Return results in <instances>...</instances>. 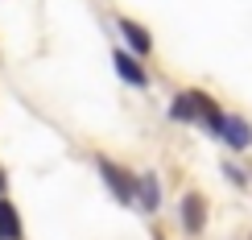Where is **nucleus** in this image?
Returning a JSON list of instances; mask_svg holds the SVG:
<instances>
[{
    "mask_svg": "<svg viewBox=\"0 0 252 240\" xmlns=\"http://www.w3.org/2000/svg\"><path fill=\"white\" fill-rule=\"evenodd\" d=\"M95 166H99V178L108 182V191L116 195L120 203H136V174H128V170H124L120 162L103 158V153L95 158Z\"/></svg>",
    "mask_w": 252,
    "mask_h": 240,
    "instance_id": "obj_1",
    "label": "nucleus"
},
{
    "mask_svg": "<svg viewBox=\"0 0 252 240\" xmlns=\"http://www.w3.org/2000/svg\"><path fill=\"white\" fill-rule=\"evenodd\" d=\"M207 100H211V96H203V91H178V96L170 100V120L174 124H198V120H203Z\"/></svg>",
    "mask_w": 252,
    "mask_h": 240,
    "instance_id": "obj_2",
    "label": "nucleus"
},
{
    "mask_svg": "<svg viewBox=\"0 0 252 240\" xmlns=\"http://www.w3.org/2000/svg\"><path fill=\"white\" fill-rule=\"evenodd\" d=\"M112 67H116V75L124 79V83H128V87H149V70H145V62L141 58H136V54H128V50H112Z\"/></svg>",
    "mask_w": 252,
    "mask_h": 240,
    "instance_id": "obj_3",
    "label": "nucleus"
},
{
    "mask_svg": "<svg viewBox=\"0 0 252 240\" xmlns=\"http://www.w3.org/2000/svg\"><path fill=\"white\" fill-rule=\"evenodd\" d=\"M116 29H120L124 50H128V54H136V58H149V54H153V37H149V29H141V25H136V21H128V17H120Z\"/></svg>",
    "mask_w": 252,
    "mask_h": 240,
    "instance_id": "obj_4",
    "label": "nucleus"
},
{
    "mask_svg": "<svg viewBox=\"0 0 252 240\" xmlns=\"http://www.w3.org/2000/svg\"><path fill=\"white\" fill-rule=\"evenodd\" d=\"M182 232H190V236H198L207 228V199L198 191H190V195H182Z\"/></svg>",
    "mask_w": 252,
    "mask_h": 240,
    "instance_id": "obj_5",
    "label": "nucleus"
},
{
    "mask_svg": "<svg viewBox=\"0 0 252 240\" xmlns=\"http://www.w3.org/2000/svg\"><path fill=\"white\" fill-rule=\"evenodd\" d=\"M227 145V149H236V153H244L248 145H252V124L244 120V116H227L223 120V137H219Z\"/></svg>",
    "mask_w": 252,
    "mask_h": 240,
    "instance_id": "obj_6",
    "label": "nucleus"
},
{
    "mask_svg": "<svg viewBox=\"0 0 252 240\" xmlns=\"http://www.w3.org/2000/svg\"><path fill=\"white\" fill-rule=\"evenodd\" d=\"M136 203H141L145 211H157V207H161V182H157L153 170L136 174Z\"/></svg>",
    "mask_w": 252,
    "mask_h": 240,
    "instance_id": "obj_7",
    "label": "nucleus"
},
{
    "mask_svg": "<svg viewBox=\"0 0 252 240\" xmlns=\"http://www.w3.org/2000/svg\"><path fill=\"white\" fill-rule=\"evenodd\" d=\"M21 211L8 199H0V240H21Z\"/></svg>",
    "mask_w": 252,
    "mask_h": 240,
    "instance_id": "obj_8",
    "label": "nucleus"
},
{
    "mask_svg": "<svg viewBox=\"0 0 252 240\" xmlns=\"http://www.w3.org/2000/svg\"><path fill=\"white\" fill-rule=\"evenodd\" d=\"M223 174H227V178H232L236 186H248V174L240 170V166H232V162H223Z\"/></svg>",
    "mask_w": 252,
    "mask_h": 240,
    "instance_id": "obj_9",
    "label": "nucleus"
},
{
    "mask_svg": "<svg viewBox=\"0 0 252 240\" xmlns=\"http://www.w3.org/2000/svg\"><path fill=\"white\" fill-rule=\"evenodd\" d=\"M4 186H8V178H4V170H0V199H4Z\"/></svg>",
    "mask_w": 252,
    "mask_h": 240,
    "instance_id": "obj_10",
    "label": "nucleus"
}]
</instances>
